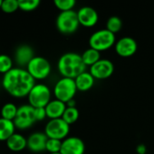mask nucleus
I'll use <instances>...</instances> for the list:
<instances>
[{
  "label": "nucleus",
  "instance_id": "obj_1",
  "mask_svg": "<svg viewBox=\"0 0 154 154\" xmlns=\"http://www.w3.org/2000/svg\"><path fill=\"white\" fill-rule=\"evenodd\" d=\"M35 84L34 79L22 68H13L3 76L2 79L3 88L16 98L27 97Z\"/></svg>",
  "mask_w": 154,
  "mask_h": 154
},
{
  "label": "nucleus",
  "instance_id": "obj_3",
  "mask_svg": "<svg viewBox=\"0 0 154 154\" xmlns=\"http://www.w3.org/2000/svg\"><path fill=\"white\" fill-rule=\"evenodd\" d=\"M116 37L112 32L105 29H100L92 33L89 38L90 48H93L98 51H103L113 45H115Z\"/></svg>",
  "mask_w": 154,
  "mask_h": 154
},
{
  "label": "nucleus",
  "instance_id": "obj_29",
  "mask_svg": "<svg viewBox=\"0 0 154 154\" xmlns=\"http://www.w3.org/2000/svg\"><path fill=\"white\" fill-rule=\"evenodd\" d=\"M34 117H35L36 122L37 121H43L45 117H47L45 108L44 107L34 108Z\"/></svg>",
  "mask_w": 154,
  "mask_h": 154
},
{
  "label": "nucleus",
  "instance_id": "obj_10",
  "mask_svg": "<svg viewBox=\"0 0 154 154\" xmlns=\"http://www.w3.org/2000/svg\"><path fill=\"white\" fill-rule=\"evenodd\" d=\"M114 71V65L108 59H101L96 63L92 65L89 72L95 79H105L110 78Z\"/></svg>",
  "mask_w": 154,
  "mask_h": 154
},
{
  "label": "nucleus",
  "instance_id": "obj_17",
  "mask_svg": "<svg viewBox=\"0 0 154 154\" xmlns=\"http://www.w3.org/2000/svg\"><path fill=\"white\" fill-rule=\"evenodd\" d=\"M78 91H87L91 89L95 82V79L89 71H84L74 79Z\"/></svg>",
  "mask_w": 154,
  "mask_h": 154
},
{
  "label": "nucleus",
  "instance_id": "obj_7",
  "mask_svg": "<svg viewBox=\"0 0 154 154\" xmlns=\"http://www.w3.org/2000/svg\"><path fill=\"white\" fill-rule=\"evenodd\" d=\"M26 70L34 79V80H42L50 75L52 67L48 60L45 58L41 56H34L27 65Z\"/></svg>",
  "mask_w": 154,
  "mask_h": 154
},
{
  "label": "nucleus",
  "instance_id": "obj_13",
  "mask_svg": "<svg viewBox=\"0 0 154 154\" xmlns=\"http://www.w3.org/2000/svg\"><path fill=\"white\" fill-rule=\"evenodd\" d=\"M77 15L80 24L84 27H93L99 20V14L97 11L93 7L88 5L82 6L77 11Z\"/></svg>",
  "mask_w": 154,
  "mask_h": 154
},
{
  "label": "nucleus",
  "instance_id": "obj_15",
  "mask_svg": "<svg viewBox=\"0 0 154 154\" xmlns=\"http://www.w3.org/2000/svg\"><path fill=\"white\" fill-rule=\"evenodd\" d=\"M48 137L44 133L36 132L29 135L27 138V148L34 153L45 151Z\"/></svg>",
  "mask_w": 154,
  "mask_h": 154
},
{
  "label": "nucleus",
  "instance_id": "obj_16",
  "mask_svg": "<svg viewBox=\"0 0 154 154\" xmlns=\"http://www.w3.org/2000/svg\"><path fill=\"white\" fill-rule=\"evenodd\" d=\"M66 107H67V106L65 103L55 98V99L51 100L44 108L46 111L47 117L50 120H52V119L62 118Z\"/></svg>",
  "mask_w": 154,
  "mask_h": 154
},
{
  "label": "nucleus",
  "instance_id": "obj_11",
  "mask_svg": "<svg viewBox=\"0 0 154 154\" xmlns=\"http://www.w3.org/2000/svg\"><path fill=\"white\" fill-rule=\"evenodd\" d=\"M84 152L85 144L77 136H68L62 141L61 154H84Z\"/></svg>",
  "mask_w": 154,
  "mask_h": 154
},
{
  "label": "nucleus",
  "instance_id": "obj_14",
  "mask_svg": "<svg viewBox=\"0 0 154 154\" xmlns=\"http://www.w3.org/2000/svg\"><path fill=\"white\" fill-rule=\"evenodd\" d=\"M34 52L31 46L27 44H22L18 46L15 52V60L19 68L24 69L27 67L29 62L34 59Z\"/></svg>",
  "mask_w": 154,
  "mask_h": 154
},
{
  "label": "nucleus",
  "instance_id": "obj_23",
  "mask_svg": "<svg viewBox=\"0 0 154 154\" xmlns=\"http://www.w3.org/2000/svg\"><path fill=\"white\" fill-rule=\"evenodd\" d=\"M122 27H123V21L120 17L116 15H113L108 18L106 22V29L108 31L115 34L116 32L121 31Z\"/></svg>",
  "mask_w": 154,
  "mask_h": 154
},
{
  "label": "nucleus",
  "instance_id": "obj_18",
  "mask_svg": "<svg viewBox=\"0 0 154 154\" xmlns=\"http://www.w3.org/2000/svg\"><path fill=\"white\" fill-rule=\"evenodd\" d=\"M5 143L7 148L12 152H21L27 147V139L16 133H15Z\"/></svg>",
  "mask_w": 154,
  "mask_h": 154
},
{
  "label": "nucleus",
  "instance_id": "obj_26",
  "mask_svg": "<svg viewBox=\"0 0 154 154\" xmlns=\"http://www.w3.org/2000/svg\"><path fill=\"white\" fill-rule=\"evenodd\" d=\"M54 4L56 6V8L59 9L61 12H64L74 10L76 2L75 0H54Z\"/></svg>",
  "mask_w": 154,
  "mask_h": 154
},
{
  "label": "nucleus",
  "instance_id": "obj_28",
  "mask_svg": "<svg viewBox=\"0 0 154 154\" xmlns=\"http://www.w3.org/2000/svg\"><path fill=\"white\" fill-rule=\"evenodd\" d=\"M19 9L18 0H4L2 2L1 10L6 14H12Z\"/></svg>",
  "mask_w": 154,
  "mask_h": 154
},
{
  "label": "nucleus",
  "instance_id": "obj_22",
  "mask_svg": "<svg viewBox=\"0 0 154 154\" xmlns=\"http://www.w3.org/2000/svg\"><path fill=\"white\" fill-rule=\"evenodd\" d=\"M79 116H80L79 110L77 109L76 106H74V107H68L67 106L64 113V115H63V116H62V118L69 125H71L74 124L78 120Z\"/></svg>",
  "mask_w": 154,
  "mask_h": 154
},
{
  "label": "nucleus",
  "instance_id": "obj_20",
  "mask_svg": "<svg viewBox=\"0 0 154 154\" xmlns=\"http://www.w3.org/2000/svg\"><path fill=\"white\" fill-rule=\"evenodd\" d=\"M82 59L86 67H91L102 59L101 52L93 48H89L82 53Z\"/></svg>",
  "mask_w": 154,
  "mask_h": 154
},
{
  "label": "nucleus",
  "instance_id": "obj_2",
  "mask_svg": "<svg viewBox=\"0 0 154 154\" xmlns=\"http://www.w3.org/2000/svg\"><path fill=\"white\" fill-rule=\"evenodd\" d=\"M57 69L63 78L74 79L86 71V66L83 61L82 55L76 52H66L63 54L58 60Z\"/></svg>",
  "mask_w": 154,
  "mask_h": 154
},
{
  "label": "nucleus",
  "instance_id": "obj_27",
  "mask_svg": "<svg viewBox=\"0 0 154 154\" xmlns=\"http://www.w3.org/2000/svg\"><path fill=\"white\" fill-rule=\"evenodd\" d=\"M61 147H62V141L57 140V139L48 138L47 143H46L45 151H47L49 154L58 153L61 152Z\"/></svg>",
  "mask_w": 154,
  "mask_h": 154
},
{
  "label": "nucleus",
  "instance_id": "obj_9",
  "mask_svg": "<svg viewBox=\"0 0 154 154\" xmlns=\"http://www.w3.org/2000/svg\"><path fill=\"white\" fill-rule=\"evenodd\" d=\"M13 122L15 128L19 130H25L30 128L36 122L34 117V108L29 104L19 106L17 114Z\"/></svg>",
  "mask_w": 154,
  "mask_h": 154
},
{
  "label": "nucleus",
  "instance_id": "obj_6",
  "mask_svg": "<svg viewBox=\"0 0 154 154\" xmlns=\"http://www.w3.org/2000/svg\"><path fill=\"white\" fill-rule=\"evenodd\" d=\"M51 96L52 93L49 87H47L45 84L38 83L35 84L31 89L27 96V98L31 106H33L34 108H38L45 107L52 100Z\"/></svg>",
  "mask_w": 154,
  "mask_h": 154
},
{
  "label": "nucleus",
  "instance_id": "obj_19",
  "mask_svg": "<svg viewBox=\"0 0 154 154\" xmlns=\"http://www.w3.org/2000/svg\"><path fill=\"white\" fill-rule=\"evenodd\" d=\"M15 131L13 121H9L0 117V142H6Z\"/></svg>",
  "mask_w": 154,
  "mask_h": 154
},
{
  "label": "nucleus",
  "instance_id": "obj_4",
  "mask_svg": "<svg viewBox=\"0 0 154 154\" xmlns=\"http://www.w3.org/2000/svg\"><path fill=\"white\" fill-rule=\"evenodd\" d=\"M55 24L57 30L64 34H71L75 32L80 25L77 11L70 10L60 12L56 17Z\"/></svg>",
  "mask_w": 154,
  "mask_h": 154
},
{
  "label": "nucleus",
  "instance_id": "obj_32",
  "mask_svg": "<svg viewBox=\"0 0 154 154\" xmlns=\"http://www.w3.org/2000/svg\"><path fill=\"white\" fill-rule=\"evenodd\" d=\"M51 154H61L60 152H58V153H51Z\"/></svg>",
  "mask_w": 154,
  "mask_h": 154
},
{
  "label": "nucleus",
  "instance_id": "obj_8",
  "mask_svg": "<svg viewBox=\"0 0 154 154\" xmlns=\"http://www.w3.org/2000/svg\"><path fill=\"white\" fill-rule=\"evenodd\" d=\"M69 133L70 125L63 118L49 120L44 127V134L48 138L51 139L63 141L68 137Z\"/></svg>",
  "mask_w": 154,
  "mask_h": 154
},
{
  "label": "nucleus",
  "instance_id": "obj_5",
  "mask_svg": "<svg viewBox=\"0 0 154 154\" xmlns=\"http://www.w3.org/2000/svg\"><path fill=\"white\" fill-rule=\"evenodd\" d=\"M77 88L74 79L61 78L57 80L54 87V94L56 99L67 103L72 99H74V96L77 92Z\"/></svg>",
  "mask_w": 154,
  "mask_h": 154
},
{
  "label": "nucleus",
  "instance_id": "obj_31",
  "mask_svg": "<svg viewBox=\"0 0 154 154\" xmlns=\"http://www.w3.org/2000/svg\"><path fill=\"white\" fill-rule=\"evenodd\" d=\"M2 2H3V0H0V9H1V5H2Z\"/></svg>",
  "mask_w": 154,
  "mask_h": 154
},
{
  "label": "nucleus",
  "instance_id": "obj_25",
  "mask_svg": "<svg viewBox=\"0 0 154 154\" xmlns=\"http://www.w3.org/2000/svg\"><path fill=\"white\" fill-rule=\"evenodd\" d=\"M19 9L25 12H30L34 9H36L39 5V0H18Z\"/></svg>",
  "mask_w": 154,
  "mask_h": 154
},
{
  "label": "nucleus",
  "instance_id": "obj_12",
  "mask_svg": "<svg viewBox=\"0 0 154 154\" xmlns=\"http://www.w3.org/2000/svg\"><path fill=\"white\" fill-rule=\"evenodd\" d=\"M114 47L118 55L122 57H131L137 51L138 44L133 38L130 36H124L120 38L115 42Z\"/></svg>",
  "mask_w": 154,
  "mask_h": 154
},
{
  "label": "nucleus",
  "instance_id": "obj_30",
  "mask_svg": "<svg viewBox=\"0 0 154 154\" xmlns=\"http://www.w3.org/2000/svg\"><path fill=\"white\" fill-rule=\"evenodd\" d=\"M136 152L138 154H146L147 152V148L144 144H139L137 147H136Z\"/></svg>",
  "mask_w": 154,
  "mask_h": 154
},
{
  "label": "nucleus",
  "instance_id": "obj_24",
  "mask_svg": "<svg viewBox=\"0 0 154 154\" xmlns=\"http://www.w3.org/2000/svg\"><path fill=\"white\" fill-rule=\"evenodd\" d=\"M13 68L12 58L6 54H0V73L5 75Z\"/></svg>",
  "mask_w": 154,
  "mask_h": 154
},
{
  "label": "nucleus",
  "instance_id": "obj_21",
  "mask_svg": "<svg viewBox=\"0 0 154 154\" xmlns=\"http://www.w3.org/2000/svg\"><path fill=\"white\" fill-rule=\"evenodd\" d=\"M18 107L13 103H6L1 108V117L9 121H14L16 114H17Z\"/></svg>",
  "mask_w": 154,
  "mask_h": 154
}]
</instances>
